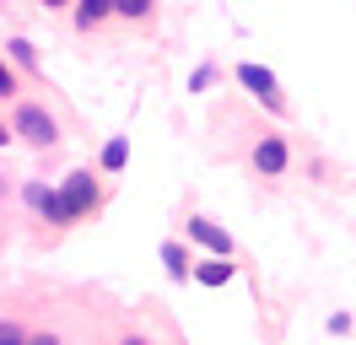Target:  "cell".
<instances>
[{
	"label": "cell",
	"instance_id": "ac0fdd59",
	"mask_svg": "<svg viewBox=\"0 0 356 345\" xmlns=\"http://www.w3.org/2000/svg\"><path fill=\"white\" fill-rule=\"evenodd\" d=\"M6 141H11V129H6V125H0V146H6Z\"/></svg>",
	"mask_w": 356,
	"mask_h": 345
},
{
	"label": "cell",
	"instance_id": "3957f363",
	"mask_svg": "<svg viewBox=\"0 0 356 345\" xmlns=\"http://www.w3.org/2000/svg\"><path fill=\"white\" fill-rule=\"evenodd\" d=\"M238 81L248 86V92H254V97H259V103L270 108V113H281V108H286V97H281V81H275V76H270L265 65H238Z\"/></svg>",
	"mask_w": 356,
	"mask_h": 345
},
{
	"label": "cell",
	"instance_id": "8992f818",
	"mask_svg": "<svg viewBox=\"0 0 356 345\" xmlns=\"http://www.w3.org/2000/svg\"><path fill=\"white\" fill-rule=\"evenodd\" d=\"M27 205L44 216V221H54V227H70V211L65 200H60V189H44V184H27Z\"/></svg>",
	"mask_w": 356,
	"mask_h": 345
},
{
	"label": "cell",
	"instance_id": "d6986e66",
	"mask_svg": "<svg viewBox=\"0 0 356 345\" xmlns=\"http://www.w3.org/2000/svg\"><path fill=\"white\" fill-rule=\"evenodd\" d=\"M124 345H146V340H124Z\"/></svg>",
	"mask_w": 356,
	"mask_h": 345
},
{
	"label": "cell",
	"instance_id": "7a4b0ae2",
	"mask_svg": "<svg viewBox=\"0 0 356 345\" xmlns=\"http://www.w3.org/2000/svg\"><path fill=\"white\" fill-rule=\"evenodd\" d=\"M60 200H65V211H70V221H87L92 211H97V178L92 172H70L65 178V189H60Z\"/></svg>",
	"mask_w": 356,
	"mask_h": 345
},
{
	"label": "cell",
	"instance_id": "6da1fadb",
	"mask_svg": "<svg viewBox=\"0 0 356 345\" xmlns=\"http://www.w3.org/2000/svg\"><path fill=\"white\" fill-rule=\"evenodd\" d=\"M11 135H22L27 146L49 151L54 141H60V119L49 113L44 103H17V119H11Z\"/></svg>",
	"mask_w": 356,
	"mask_h": 345
},
{
	"label": "cell",
	"instance_id": "5b68a950",
	"mask_svg": "<svg viewBox=\"0 0 356 345\" xmlns=\"http://www.w3.org/2000/svg\"><path fill=\"white\" fill-rule=\"evenodd\" d=\"M248 162H254L259 178H281V172H286V141H281V135H265L259 146L248 151Z\"/></svg>",
	"mask_w": 356,
	"mask_h": 345
},
{
	"label": "cell",
	"instance_id": "2e32d148",
	"mask_svg": "<svg viewBox=\"0 0 356 345\" xmlns=\"http://www.w3.org/2000/svg\"><path fill=\"white\" fill-rule=\"evenodd\" d=\"M27 345H60V335H27Z\"/></svg>",
	"mask_w": 356,
	"mask_h": 345
},
{
	"label": "cell",
	"instance_id": "7c38bea8",
	"mask_svg": "<svg viewBox=\"0 0 356 345\" xmlns=\"http://www.w3.org/2000/svg\"><path fill=\"white\" fill-rule=\"evenodd\" d=\"M6 49H11V60L22 65V70H38V49H33V43H27V38H11V43H6Z\"/></svg>",
	"mask_w": 356,
	"mask_h": 345
},
{
	"label": "cell",
	"instance_id": "52a82bcc",
	"mask_svg": "<svg viewBox=\"0 0 356 345\" xmlns=\"http://www.w3.org/2000/svg\"><path fill=\"white\" fill-rule=\"evenodd\" d=\"M70 6H76V27H81V33H92L97 22L113 17V0H70Z\"/></svg>",
	"mask_w": 356,
	"mask_h": 345
},
{
	"label": "cell",
	"instance_id": "9c48e42d",
	"mask_svg": "<svg viewBox=\"0 0 356 345\" xmlns=\"http://www.w3.org/2000/svg\"><path fill=\"white\" fill-rule=\"evenodd\" d=\"M195 280H200V286H227V280H232V264H227V259H205L200 270H195Z\"/></svg>",
	"mask_w": 356,
	"mask_h": 345
},
{
	"label": "cell",
	"instance_id": "9a60e30c",
	"mask_svg": "<svg viewBox=\"0 0 356 345\" xmlns=\"http://www.w3.org/2000/svg\"><path fill=\"white\" fill-rule=\"evenodd\" d=\"M330 335H351V313H334V319H330Z\"/></svg>",
	"mask_w": 356,
	"mask_h": 345
},
{
	"label": "cell",
	"instance_id": "277c9868",
	"mask_svg": "<svg viewBox=\"0 0 356 345\" xmlns=\"http://www.w3.org/2000/svg\"><path fill=\"white\" fill-rule=\"evenodd\" d=\"M184 227H189V237H195L200 248H211L216 259H232V232H227V227H216L211 216H189Z\"/></svg>",
	"mask_w": 356,
	"mask_h": 345
},
{
	"label": "cell",
	"instance_id": "8fae6325",
	"mask_svg": "<svg viewBox=\"0 0 356 345\" xmlns=\"http://www.w3.org/2000/svg\"><path fill=\"white\" fill-rule=\"evenodd\" d=\"M152 6H156V0H113V17H124V22H146V17H152Z\"/></svg>",
	"mask_w": 356,
	"mask_h": 345
},
{
	"label": "cell",
	"instance_id": "e0dca14e",
	"mask_svg": "<svg viewBox=\"0 0 356 345\" xmlns=\"http://www.w3.org/2000/svg\"><path fill=\"white\" fill-rule=\"evenodd\" d=\"M44 6H49V11H60V6H70V0H44Z\"/></svg>",
	"mask_w": 356,
	"mask_h": 345
},
{
	"label": "cell",
	"instance_id": "30bf717a",
	"mask_svg": "<svg viewBox=\"0 0 356 345\" xmlns=\"http://www.w3.org/2000/svg\"><path fill=\"white\" fill-rule=\"evenodd\" d=\"M124 162H130V141H124V135H113L108 146H103V172H119Z\"/></svg>",
	"mask_w": 356,
	"mask_h": 345
},
{
	"label": "cell",
	"instance_id": "4fadbf2b",
	"mask_svg": "<svg viewBox=\"0 0 356 345\" xmlns=\"http://www.w3.org/2000/svg\"><path fill=\"white\" fill-rule=\"evenodd\" d=\"M0 345H27V335H22V323L0 319Z\"/></svg>",
	"mask_w": 356,
	"mask_h": 345
},
{
	"label": "cell",
	"instance_id": "ba28073f",
	"mask_svg": "<svg viewBox=\"0 0 356 345\" xmlns=\"http://www.w3.org/2000/svg\"><path fill=\"white\" fill-rule=\"evenodd\" d=\"M162 270L173 280H184L189 275V248H184V243H162Z\"/></svg>",
	"mask_w": 356,
	"mask_h": 345
},
{
	"label": "cell",
	"instance_id": "5bb4252c",
	"mask_svg": "<svg viewBox=\"0 0 356 345\" xmlns=\"http://www.w3.org/2000/svg\"><path fill=\"white\" fill-rule=\"evenodd\" d=\"M6 97H17V70L0 60V103H6Z\"/></svg>",
	"mask_w": 356,
	"mask_h": 345
}]
</instances>
